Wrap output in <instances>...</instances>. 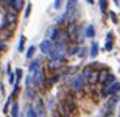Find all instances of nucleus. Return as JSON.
<instances>
[{"mask_svg": "<svg viewBox=\"0 0 120 117\" xmlns=\"http://www.w3.org/2000/svg\"><path fill=\"white\" fill-rule=\"evenodd\" d=\"M39 94H41V92L38 89H34V87H23V98L27 100V102H30V103H33L34 98Z\"/></svg>", "mask_w": 120, "mask_h": 117, "instance_id": "9b49d317", "label": "nucleus"}, {"mask_svg": "<svg viewBox=\"0 0 120 117\" xmlns=\"http://www.w3.org/2000/svg\"><path fill=\"white\" fill-rule=\"evenodd\" d=\"M20 111H22V108H20V103L16 100V102H13V103H11V106H9L8 116H9V117H20Z\"/></svg>", "mask_w": 120, "mask_h": 117, "instance_id": "dca6fc26", "label": "nucleus"}, {"mask_svg": "<svg viewBox=\"0 0 120 117\" xmlns=\"http://www.w3.org/2000/svg\"><path fill=\"white\" fill-rule=\"evenodd\" d=\"M0 95L2 97H6V87H5L3 80H0Z\"/></svg>", "mask_w": 120, "mask_h": 117, "instance_id": "c9c22d12", "label": "nucleus"}, {"mask_svg": "<svg viewBox=\"0 0 120 117\" xmlns=\"http://www.w3.org/2000/svg\"><path fill=\"white\" fill-rule=\"evenodd\" d=\"M67 23V17H66V14L64 13H61V14H58L56 17H55V25H58V27H62L64 28V25Z\"/></svg>", "mask_w": 120, "mask_h": 117, "instance_id": "393cba45", "label": "nucleus"}, {"mask_svg": "<svg viewBox=\"0 0 120 117\" xmlns=\"http://www.w3.org/2000/svg\"><path fill=\"white\" fill-rule=\"evenodd\" d=\"M44 100H45V108H47V111L53 114V113H55V109H56L58 98H55L53 95H47V97H44Z\"/></svg>", "mask_w": 120, "mask_h": 117, "instance_id": "ddd939ff", "label": "nucleus"}, {"mask_svg": "<svg viewBox=\"0 0 120 117\" xmlns=\"http://www.w3.org/2000/svg\"><path fill=\"white\" fill-rule=\"evenodd\" d=\"M114 36H116V34H114V31H108L106 33V39H114Z\"/></svg>", "mask_w": 120, "mask_h": 117, "instance_id": "e433bc0d", "label": "nucleus"}, {"mask_svg": "<svg viewBox=\"0 0 120 117\" xmlns=\"http://www.w3.org/2000/svg\"><path fill=\"white\" fill-rule=\"evenodd\" d=\"M56 30H58V25H55V23H52L50 27H47V30H45V38L52 41V38H53V34L56 33Z\"/></svg>", "mask_w": 120, "mask_h": 117, "instance_id": "cd10ccee", "label": "nucleus"}, {"mask_svg": "<svg viewBox=\"0 0 120 117\" xmlns=\"http://www.w3.org/2000/svg\"><path fill=\"white\" fill-rule=\"evenodd\" d=\"M55 113L58 114L59 117H75V114L72 113V111L67 108L64 103H62L61 100H58V103H56V109H55Z\"/></svg>", "mask_w": 120, "mask_h": 117, "instance_id": "1a4fd4ad", "label": "nucleus"}, {"mask_svg": "<svg viewBox=\"0 0 120 117\" xmlns=\"http://www.w3.org/2000/svg\"><path fill=\"white\" fill-rule=\"evenodd\" d=\"M22 116H23V117H38V114H36V111H34V106H33V103L27 102V103L23 105Z\"/></svg>", "mask_w": 120, "mask_h": 117, "instance_id": "2eb2a0df", "label": "nucleus"}, {"mask_svg": "<svg viewBox=\"0 0 120 117\" xmlns=\"http://www.w3.org/2000/svg\"><path fill=\"white\" fill-rule=\"evenodd\" d=\"M34 111L38 114V117H49V111L45 108V100H44V94H39L33 102Z\"/></svg>", "mask_w": 120, "mask_h": 117, "instance_id": "423d86ee", "label": "nucleus"}, {"mask_svg": "<svg viewBox=\"0 0 120 117\" xmlns=\"http://www.w3.org/2000/svg\"><path fill=\"white\" fill-rule=\"evenodd\" d=\"M114 50V39H106V42H105V52H112Z\"/></svg>", "mask_w": 120, "mask_h": 117, "instance_id": "473e14b6", "label": "nucleus"}, {"mask_svg": "<svg viewBox=\"0 0 120 117\" xmlns=\"http://www.w3.org/2000/svg\"><path fill=\"white\" fill-rule=\"evenodd\" d=\"M106 16H108V17H109V20H111L112 23H116V25H117V23L120 22V20H119V16H117V14L114 13V11H111V9L108 11V14H106Z\"/></svg>", "mask_w": 120, "mask_h": 117, "instance_id": "7c9ffc66", "label": "nucleus"}, {"mask_svg": "<svg viewBox=\"0 0 120 117\" xmlns=\"http://www.w3.org/2000/svg\"><path fill=\"white\" fill-rule=\"evenodd\" d=\"M11 3H13L14 11H17V13H20L25 8V0H11Z\"/></svg>", "mask_w": 120, "mask_h": 117, "instance_id": "a878e982", "label": "nucleus"}, {"mask_svg": "<svg viewBox=\"0 0 120 117\" xmlns=\"http://www.w3.org/2000/svg\"><path fill=\"white\" fill-rule=\"evenodd\" d=\"M111 2L116 5V6H120V0H111Z\"/></svg>", "mask_w": 120, "mask_h": 117, "instance_id": "58836bf2", "label": "nucleus"}, {"mask_svg": "<svg viewBox=\"0 0 120 117\" xmlns=\"http://www.w3.org/2000/svg\"><path fill=\"white\" fill-rule=\"evenodd\" d=\"M44 55H41V56H34L33 59H30L28 61V73H34V72H38L39 69H42L44 67Z\"/></svg>", "mask_w": 120, "mask_h": 117, "instance_id": "0eeeda50", "label": "nucleus"}, {"mask_svg": "<svg viewBox=\"0 0 120 117\" xmlns=\"http://www.w3.org/2000/svg\"><path fill=\"white\" fill-rule=\"evenodd\" d=\"M36 52H38V45H28L27 50H25V59L27 61H30V59H33L36 56Z\"/></svg>", "mask_w": 120, "mask_h": 117, "instance_id": "aec40b11", "label": "nucleus"}, {"mask_svg": "<svg viewBox=\"0 0 120 117\" xmlns=\"http://www.w3.org/2000/svg\"><path fill=\"white\" fill-rule=\"evenodd\" d=\"M31 9H33V5H31V2L25 3V8H23V19H25V20H27V19L31 16Z\"/></svg>", "mask_w": 120, "mask_h": 117, "instance_id": "c85d7f7f", "label": "nucleus"}, {"mask_svg": "<svg viewBox=\"0 0 120 117\" xmlns=\"http://www.w3.org/2000/svg\"><path fill=\"white\" fill-rule=\"evenodd\" d=\"M11 103H13V100H9L8 97H6V100H5V103H3V108H2V113H3V116H8Z\"/></svg>", "mask_w": 120, "mask_h": 117, "instance_id": "c756f323", "label": "nucleus"}, {"mask_svg": "<svg viewBox=\"0 0 120 117\" xmlns=\"http://www.w3.org/2000/svg\"><path fill=\"white\" fill-rule=\"evenodd\" d=\"M89 56V47L86 44H83V45H80L78 47V53H76V58H80V59H86Z\"/></svg>", "mask_w": 120, "mask_h": 117, "instance_id": "412c9836", "label": "nucleus"}, {"mask_svg": "<svg viewBox=\"0 0 120 117\" xmlns=\"http://www.w3.org/2000/svg\"><path fill=\"white\" fill-rule=\"evenodd\" d=\"M14 73H16V81H22L23 77H25V72H23L22 67H17L16 70H14Z\"/></svg>", "mask_w": 120, "mask_h": 117, "instance_id": "2f4dec72", "label": "nucleus"}, {"mask_svg": "<svg viewBox=\"0 0 120 117\" xmlns=\"http://www.w3.org/2000/svg\"><path fill=\"white\" fill-rule=\"evenodd\" d=\"M52 49H53V42L50 39H47V38H44V39L39 42V45H38V50H39L41 55H44V56H47V55L52 52Z\"/></svg>", "mask_w": 120, "mask_h": 117, "instance_id": "9d476101", "label": "nucleus"}, {"mask_svg": "<svg viewBox=\"0 0 120 117\" xmlns=\"http://www.w3.org/2000/svg\"><path fill=\"white\" fill-rule=\"evenodd\" d=\"M92 70H94V67L90 66V63H89V64H84V66L80 69V73L83 75V77H84V80H86V78L90 75V72H92Z\"/></svg>", "mask_w": 120, "mask_h": 117, "instance_id": "bb28decb", "label": "nucleus"}, {"mask_svg": "<svg viewBox=\"0 0 120 117\" xmlns=\"http://www.w3.org/2000/svg\"><path fill=\"white\" fill-rule=\"evenodd\" d=\"M64 30H66V33L69 34L70 41L73 42L76 34H78V30H80V22H67L66 25H64Z\"/></svg>", "mask_w": 120, "mask_h": 117, "instance_id": "6e6552de", "label": "nucleus"}, {"mask_svg": "<svg viewBox=\"0 0 120 117\" xmlns=\"http://www.w3.org/2000/svg\"><path fill=\"white\" fill-rule=\"evenodd\" d=\"M84 36L86 39H95V36H97V30H95V25L94 23H87L84 27Z\"/></svg>", "mask_w": 120, "mask_h": 117, "instance_id": "f3484780", "label": "nucleus"}, {"mask_svg": "<svg viewBox=\"0 0 120 117\" xmlns=\"http://www.w3.org/2000/svg\"><path fill=\"white\" fill-rule=\"evenodd\" d=\"M78 47H80L78 44H75V42H70V44L67 45V56H69V58H72V56H76V53H78Z\"/></svg>", "mask_w": 120, "mask_h": 117, "instance_id": "b1692460", "label": "nucleus"}, {"mask_svg": "<svg viewBox=\"0 0 120 117\" xmlns=\"http://www.w3.org/2000/svg\"><path fill=\"white\" fill-rule=\"evenodd\" d=\"M87 5H95V0H84Z\"/></svg>", "mask_w": 120, "mask_h": 117, "instance_id": "4c0bfd02", "label": "nucleus"}, {"mask_svg": "<svg viewBox=\"0 0 120 117\" xmlns=\"http://www.w3.org/2000/svg\"><path fill=\"white\" fill-rule=\"evenodd\" d=\"M64 14L67 17V22H80L81 17V8L78 0H66V5H64Z\"/></svg>", "mask_w": 120, "mask_h": 117, "instance_id": "f03ea898", "label": "nucleus"}, {"mask_svg": "<svg viewBox=\"0 0 120 117\" xmlns=\"http://www.w3.org/2000/svg\"><path fill=\"white\" fill-rule=\"evenodd\" d=\"M103 117H114V116H103Z\"/></svg>", "mask_w": 120, "mask_h": 117, "instance_id": "ea45409f", "label": "nucleus"}, {"mask_svg": "<svg viewBox=\"0 0 120 117\" xmlns=\"http://www.w3.org/2000/svg\"><path fill=\"white\" fill-rule=\"evenodd\" d=\"M59 100H61L62 103L66 105V106H67L69 109H70V111H72L73 114H75L76 111H78V100H76V95L73 94V92L67 91V92H66L64 95H62V97H61Z\"/></svg>", "mask_w": 120, "mask_h": 117, "instance_id": "20e7f679", "label": "nucleus"}, {"mask_svg": "<svg viewBox=\"0 0 120 117\" xmlns=\"http://www.w3.org/2000/svg\"><path fill=\"white\" fill-rule=\"evenodd\" d=\"M62 6H64V0H55L53 2V9H56V11H59Z\"/></svg>", "mask_w": 120, "mask_h": 117, "instance_id": "72a5a7b5", "label": "nucleus"}, {"mask_svg": "<svg viewBox=\"0 0 120 117\" xmlns=\"http://www.w3.org/2000/svg\"><path fill=\"white\" fill-rule=\"evenodd\" d=\"M45 78H47V70H45V67L39 69V70L34 72V73H31V80H33V86H34V89H38L39 92L42 91V86H44Z\"/></svg>", "mask_w": 120, "mask_h": 117, "instance_id": "39448f33", "label": "nucleus"}, {"mask_svg": "<svg viewBox=\"0 0 120 117\" xmlns=\"http://www.w3.org/2000/svg\"><path fill=\"white\" fill-rule=\"evenodd\" d=\"M25 50H27V36L20 34L19 44H17V53H25Z\"/></svg>", "mask_w": 120, "mask_h": 117, "instance_id": "4be33fe9", "label": "nucleus"}, {"mask_svg": "<svg viewBox=\"0 0 120 117\" xmlns=\"http://www.w3.org/2000/svg\"><path fill=\"white\" fill-rule=\"evenodd\" d=\"M98 53H100V45H98V42L95 39H92L90 41V45H89V58L95 61Z\"/></svg>", "mask_w": 120, "mask_h": 117, "instance_id": "4468645a", "label": "nucleus"}, {"mask_svg": "<svg viewBox=\"0 0 120 117\" xmlns=\"http://www.w3.org/2000/svg\"><path fill=\"white\" fill-rule=\"evenodd\" d=\"M117 117H120V113H119V116H117Z\"/></svg>", "mask_w": 120, "mask_h": 117, "instance_id": "a19ab883", "label": "nucleus"}, {"mask_svg": "<svg viewBox=\"0 0 120 117\" xmlns=\"http://www.w3.org/2000/svg\"><path fill=\"white\" fill-rule=\"evenodd\" d=\"M64 81H66V83H67V86H69V91H70V92H73L75 95L81 94V92H84V91H86V87H87V83H86L84 77H83V75H81L80 72H78V73H75L73 77L66 78Z\"/></svg>", "mask_w": 120, "mask_h": 117, "instance_id": "f257e3e1", "label": "nucleus"}, {"mask_svg": "<svg viewBox=\"0 0 120 117\" xmlns=\"http://www.w3.org/2000/svg\"><path fill=\"white\" fill-rule=\"evenodd\" d=\"M6 50H8V42H5V41H0V55H3Z\"/></svg>", "mask_w": 120, "mask_h": 117, "instance_id": "f704fd0d", "label": "nucleus"}, {"mask_svg": "<svg viewBox=\"0 0 120 117\" xmlns=\"http://www.w3.org/2000/svg\"><path fill=\"white\" fill-rule=\"evenodd\" d=\"M13 89H11V92H9V100H13V102H16V100L19 98V95H20V92H22V81H16L14 83V86H11Z\"/></svg>", "mask_w": 120, "mask_h": 117, "instance_id": "f8f14e48", "label": "nucleus"}, {"mask_svg": "<svg viewBox=\"0 0 120 117\" xmlns=\"http://www.w3.org/2000/svg\"><path fill=\"white\" fill-rule=\"evenodd\" d=\"M117 80V77L111 72V69L103 66L100 70H98V86H105V84H111Z\"/></svg>", "mask_w": 120, "mask_h": 117, "instance_id": "7ed1b4c3", "label": "nucleus"}, {"mask_svg": "<svg viewBox=\"0 0 120 117\" xmlns=\"http://www.w3.org/2000/svg\"><path fill=\"white\" fill-rule=\"evenodd\" d=\"M5 117H9V116H5Z\"/></svg>", "mask_w": 120, "mask_h": 117, "instance_id": "79ce46f5", "label": "nucleus"}, {"mask_svg": "<svg viewBox=\"0 0 120 117\" xmlns=\"http://www.w3.org/2000/svg\"><path fill=\"white\" fill-rule=\"evenodd\" d=\"M86 83L87 86H98V69H94L90 75L86 78Z\"/></svg>", "mask_w": 120, "mask_h": 117, "instance_id": "a211bd4d", "label": "nucleus"}, {"mask_svg": "<svg viewBox=\"0 0 120 117\" xmlns=\"http://www.w3.org/2000/svg\"><path fill=\"white\" fill-rule=\"evenodd\" d=\"M109 3H111V0H97L98 9H100V13L103 16H106L108 11H109Z\"/></svg>", "mask_w": 120, "mask_h": 117, "instance_id": "6ab92c4d", "label": "nucleus"}, {"mask_svg": "<svg viewBox=\"0 0 120 117\" xmlns=\"http://www.w3.org/2000/svg\"><path fill=\"white\" fill-rule=\"evenodd\" d=\"M13 34H14V31H13V30H9V28H6V30H0V41L8 42V41H11Z\"/></svg>", "mask_w": 120, "mask_h": 117, "instance_id": "5701e85b", "label": "nucleus"}]
</instances>
